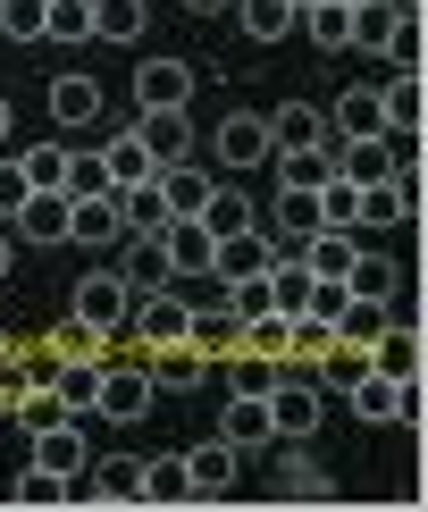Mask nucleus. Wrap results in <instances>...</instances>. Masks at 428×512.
Returning <instances> with one entry per match:
<instances>
[{
    "mask_svg": "<svg viewBox=\"0 0 428 512\" xmlns=\"http://www.w3.org/2000/svg\"><path fill=\"white\" fill-rule=\"evenodd\" d=\"M277 236H261V227H244V236H219V252H210V269L219 277H269V261H277Z\"/></svg>",
    "mask_w": 428,
    "mask_h": 512,
    "instance_id": "obj_11",
    "label": "nucleus"
},
{
    "mask_svg": "<svg viewBox=\"0 0 428 512\" xmlns=\"http://www.w3.org/2000/svg\"><path fill=\"white\" fill-rule=\"evenodd\" d=\"M84 462H93V454H84V429H76V420H51V429H34V471L76 479Z\"/></svg>",
    "mask_w": 428,
    "mask_h": 512,
    "instance_id": "obj_14",
    "label": "nucleus"
},
{
    "mask_svg": "<svg viewBox=\"0 0 428 512\" xmlns=\"http://www.w3.org/2000/svg\"><path fill=\"white\" fill-rule=\"evenodd\" d=\"M370 370L378 378H420V328H395L387 319V336L370 345Z\"/></svg>",
    "mask_w": 428,
    "mask_h": 512,
    "instance_id": "obj_27",
    "label": "nucleus"
},
{
    "mask_svg": "<svg viewBox=\"0 0 428 512\" xmlns=\"http://www.w3.org/2000/svg\"><path fill=\"white\" fill-rule=\"evenodd\" d=\"M126 236V210H118V194H84V202H68V244H84V252H110Z\"/></svg>",
    "mask_w": 428,
    "mask_h": 512,
    "instance_id": "obj_7",
    "label": "nucleus"
},
{
    "mask_svg": "<svg viewBox=\"0 0 428 512\" xmlns=\"http://www.w3.org/2000/svg\"><path fill=\"white\" fill-rule=\"evenodd\" d=\"M420 51H428V34H420V9H403V17H395V34H387V51H378V59H387V68H420Z\"/></svg>",
    "mask_w": 428,
    "mask_h": 512,
    "instance_id": "obj_40",
    "label": "nucleus"
},
{
    "mask_svg": "<svg viewBox=\"0 0 428 512\" xmlns=\"http://www.w3.org/2000/svg\"><path fill=\"white\" fill-rule=\"evenodd\" d=\"M210 185H219V177H210L202 160H168V168H160V194H168V219H194V210L210 202Z\"/></svg>",
    "mask_w": 428,
    "mask_h": 512,
    "instance_id": "obj_16",
    "label": "nucleus"
},
{
    "mask_svg": "<svg viewBox=\"0 0 428 512\" xmlns=\"http://www.w3.org/2000/svg\"><path fill=\"white\" fill-rule=\"evenodd\" d=\"M294 26H303L319 51H345V42H353V9H336V0H311V9L294 17Z\"/></svg>",
    "mask_w": 428,
    "mask_h": 512,
    "instance_id": "obj_34",
    "label": "nucleus"
},
{
    "mask_svg": "<svg viewBox=\"0 0 428 512\" xmlns=\"http://www.w3.org/2000/svg\"><path fill=\"white\" fill-rule=\"evenodd\" d=\"M269 219H277V244H303V236L328 227V219H319V194H303V185H277V210H269Z\"/></svg>",
    "mask_w": 428,
    "mask_h": 512,
    "instance_id": "obj_22",
    "label": "nucleus"
},
{
    "mask_svg": "<svg viewBox=\"0 0 428 512\" xmlns=\"http://www.w3.org/2000/svg\"><path fill=\"white\" fill-rule=\"evenodd\" d=\"M84 194H110V168H101V152L68 143V202H84Z\"/></svg>",
    "mask_w": 428,
    "mask_h": 512,
    "instance_id": "obj_42",
    "label": "nucleus"
},
{
    "mask_svg": "<svg viewBox=\"0 0 428 512\" xmlns=\"http://www.w3.org/2000/svg\"><path fill=\"white\" fill-rule=\"evenodd\" d=\"M152 403H160V387H152V370H143V353L135 361H101V378H93V412L101 420L135 429V420H152Z\"/></svg>",
    "mask_w": 428,
    "mask_h": 512,
    "instance_id": "obj_1",
    "label": "nucleus"
},
{
    "mask_svg": "<svg viewBox=\"0 0 428 512\" xmlns=\"http://www.w3.org/2000/svg\"><path fill=\"white\" fill-rule=\"evenodd\" d=\"M17 420L26 429H51V420H68V403H59V387H26L17 395Z\"/></svg>",
    "mask_w": 428,
    "mask_h": 512,
    "instance_id": "obj_46",
    "label": "nucleus"
},
{
    "mask_svg": "<svg viewBox=\"0 0 428 512\" xmlns=\"http://www.w3.org/2000/svg\"><path fill=\"white\" fill-rule=\"evenodd\" d=\"M93 378H101V361H68V370H59V403H68V412H93Z\"/></svg>",
    "mask_w": 428,
    "mask_h": 512,
    "instance_id": "obj_44",
    "label": "nucleus"
},
{
    "mask_svg": "<svg viewBox=\"0 0 428 512\" xmlns=\"http://www.w3.org/2000/svg\"><path fill=\"white\" fill-rule=\"evenodd\" d=\"M194 219L210 227V236H244V227H261V210H252L244 194H235V185H210V202L194 210Z\"/></svg>",
    "mask_w": 428,
    "mask_h": 512,
    "instance_id": "obj_28",
    "label": "nucleus"
},
{
    "mask_svg": "<svg viewBox=\"0 0 428 512\" xmlns=\"http://www.w3.org/2000/svg\"><path fill=\"white\" fill-rule=\"evenodd\" d=\"M101 168H110V194H126V185H143V177H160V160L143 152L135 135H118V143H101Z\"/></svg>",
    "mask_w": 428,
    "mask_h": 512,
    "instance_id": "obj_31",
    "label": "nucleus"
},
{
    "mask_svg": "<svg viewBox=\"0 0 428 512\" xmlns=\"http://www.w3.org/2000/svg\"><path fill=\"white\" fill-rule=\"evenodd\" d=\"M235 9V26H244L252 42H277V34H294V9L286 0H227Z\"/></svg>",
    "mask_w": 428,
    "mask_h": 512,
    "instance_id": "obj_33",
    "label": "nucleus"
},
{
    "mask_svg": "<svg viewBox=\"0 0 428 512\" xmlns=\"http://www.w3.org/2000/svg\"><path fill=\"white\" fill-rule=\"evenodd\" d=\"M387 303H370V294H345V311H336V345H353V353H370L378 336H387Z\"/></svg>",
    "mask_w": 428,
    "mask_h": 512,
    "instance_id": "obj_18",
    "label": "nucleus"
},
{
    "mask_svg": "<svg viewBox=\"0 0 428 512\" xmlns=\"http://www.w3.org/2000/svg\"><path fill=\"white\" fill-rule=\"evenodd\" d=\"M395 17H403V0H361V9H353V42H361V51H387Z\"/></svg>",
    "mask_w": 428,
    "mask_h": 512,
    "instance_id": "obj_37",
    "label": "nucleus"
},
{
    "mask_svg": "<svg viewBox=\"0 0 428 512\" xmlns=\"http://www.w3.org/2000/svg\"><path fill=\"white\" fill-rule=\"evenodd\" d=\"M185 479H194V504H219L227 487H235V445L210 437L202 454H185Z\"/></svg>",
    "mask_w": 428,
    "mask_h": 512,
    "instance_id": "obj_15",
    "label": "nucleus"
},
{
    "mask_svg": "<svg viewBox=\"0 0 428 512\" xmlns=\"http://www.w3.org/2000/svg\"><path fill=\"white\" fill-rule=\"evenodd\" d=\"M51 345H59V361H101V345H110V336H93L84 319H68V328H59Z\"/></svg>",
    "mask_w": 428,
    "mask_h": 512,
    "instance_id": "obj_47",
    "label": "nucleus"
},
{
    "mask_svg": "<svg viewBox=\"0 0 428 512\" xmlns=\"http://www.w3.org/2000/svg\"><path fill=\"white\" fill-rule=\"evenodd\" d=\"M26 194H34V185H26V168H17V160H0V219H9V210L26 202Z\"/></svg>",
    "mask_w": 428,
    "mask_h": 512,
    "instance_id": "obj_50",
    "label": "nucleus"
},
{
    "mask_svg": "<svg viewBox=\"0 0 428 512\" xmlns=\"http://www.w3.org/2000/svg\"><path fill=\"white\" fill-rule=\"evenodd\" d=\"M9 496L26 504V512H51V504H68V479H59V471H26V479L9 487Z\"/></svg>",
    "mask_w": 428,
    "mask_h": 512,
    "instance_id": "obj_43",
    "label": "nucleus"
},
{
    "mask_svg": "<svg viewBox=\"0 0 428 512\" xmlns=\"http://www.w3.org/2000/svg\"><path fill=\"white\" fill-rule=\"evenodd\" d=\"M9 126H17V118H9V101H0V143H9Z\"/></svg>",
    "mask_w": 428,
    "mask_h": 512,
    "instance_id": "obj_53",
    "label": "nucleus"
},
{
    "mask_svg": "<svg viewBox=\"0 0 428 512\" xmlns=\"http://www.w3.org/2000/svg\"><path fill=\"white\" fill-rule=\"evenodd\" d=\"M319 118H328V135H345V143H361V135H387L378 84H353V93H336V110H319Z\"/></svg>",
    "mask_w": 428,
    "mask_h": 512,
    "instance_id": "obj_12",
    "label": "nucleus"
},
{
    "mask_svg": "<svg viewBox=\"0 0 428 512\" xmlns=\"http://www.w3.org/2000/svg\"><path fill=\"white\" fill-rule=\"evenodd\" d=\"M42 42H93V0H51V34Z\"/></svg>",
    "mask_w": 428,
    "mask_h": 512,
    "instance_id": "obj_41",
    "label": "nucleus"
},
{
    "mask_svg": "<svg viewBox=\"0 0 428 512\" xmlns=\"http://www.w3.org/2000/svg\"><path fill=\"white\" fill-rule=\"evenodd\" d=\"M261 403H269V437H286V445L319 437V420H328V395H319L303 370H286V361H277V387H269Z\"/></svg>",
    "mask_w": 428,
    "mask_h": 512,
    "instance_id": "obj_2",
    "label": "nucleus"
},
{
    "mask_svg": "<svg viewBox=\"0 0 428 512\" xmlns=\"http://www.w3.org/2000/svg\"><path fill=\"white\" fill-rule=\"evenodd\" d=\"M101 118V84L93 76H51V126H93Z\"/></svg>",
    "mask_w": 428,
    "mask_h": 512,
    "instance_id": "obj_21",
    "label": "nucleus"
},
{
    "mask_svg": "<svg viewBox=\"0 0 428 512\" xmlns=\"http://www.w3.org/2000/svg\"><path fill=\"white\" fill-rule=\"evenodd\" d=\"M17 168H26L34 194H42V185H59V194H68V143H34V152H17Z\"/></svg>",
    "mask_w": 428,
    "mask_h": 512,
    "instance_id": "obj_39",
    "label": "nucleus"
},
{
    "mask_svg": "<svg viewBox=\"0 0 428 512\" xmlns=\"http://www.w3.org/2000/svg\"><path fill=\"white\" fill-rule=\"evenodd\" d=\"M269 143H277V152H303V143H328V118H319L311 101H286V110H269Z\"/></svg>",
    "mask_w": 428,
    "mask_h": 512,
    "instance_id": "obj_23",
    "label": "nucleus"
},
{
    "mask_svg": "<svg viewBox=\"0 0 428 512\" xmlns=\"http://www.w3.org/2000/svg\"><path fill=\"white\" fill-rule=\"evenodd\" d=\"M160 244H168V261H177V277H185V269H210V252H219V236H210L202 219H168Z\"/></svg>",
    "mask_w": 428,
    "mask_h": 512,
    "instance_id": "obj_26",
    "label": "nucleus"
},
{
    "mask_svg": "<svg viewBox=\"0 0 428 512\" xmlns=\"http://www.w3.org/2000/svg\"><path fill=\"white\" fill-rule=\"evenodd\" d=\"M219 437L235 445V454L269 445V403H261V395H227V412H219Z\"/></svg>",
    "mask_w": 428,
    "mask_h": 512,
    "instance_id": "obj_19",
    "label": "nucleus"
},
{
    "mask_svg": "<svg viewBox=\"0 0 428 512\" xmlns=\"http://www.w3.org/2000/svg\"><path fill=\"white\" fill-rule=\"evenodd\" d=\"M126 135H135L160 168H168V160H194V110H135Z\"/></svg>",
    "mask_w": 428,
    "mask_h": 512,
    "instance_id": "obj_6",
    "label": "nucleus"
},
{
    "mask_svg": "<svg viewBox=\"0 0 428 512\" xmlns=\"http://www.w3.org/2000/svg\"><path fill=\"white\" fill-rule=\"evenodd\" d=\"M126 336H135L143 353H152V345H185V336H194V311H185V294H177V286L135 294V328H126Z\"/></svg>",
    "mask_w": 428,
    "mask_h": 512,
    "instance_id": "obj_3",
    "label": "nucleus"
},
{
    "mask_svg": "<svg viewBox=\"0 0 428 512\" xmlns=\"http://www.w3.org/2000/svg\"><path fill=\"white\" fill-rule=\"evenodd\" d=\"M0 34L9 42H42L51 34V0H0Z\"/></svg>",
    "mask_w": 428,
    "mask_h": 512,
    "instance_id": "obj_38",
    "label": "nucleus"
},
{
    "mask_svg": "<svg viewBox=\"0 0 428 512\" xmlns=\"http://www.w3.org/2000/svg\"><path fill=\"white\" fill-rule=\"evenodd\" d=\"M126 311H135V294H126V277H76V303H68V319H84L93 336H118L126 328Z\"/></svg>",
    "mask_w": 428,
    "mask_h": 512,
    "instance_id": "obj_4",
    "label": "nucleus"
},
{
    "mask_svg": "<svg viewBox=\"0 0 428 512\" xmlns=\"http://www.w3.org/2000/svg\"><path fill=\"white\" fill-rule=\"evenodd\" d=\"M210 152H219V168H261V160H277V143H269V118H252V110H227V118H219V135H210Z\"/></svg>",
    "mask_w": 428,
    "mask_h": 512,
    "instance_id": "obj_5",
    "label": "nucleus"
},
{
    "mask_svg": "<svg viewBox=\"0 0 428 512\" xmlns=\"http://www.w3.org/2000/svg\"><path fill=\"white\" fill-rule=\"evenodd\" d=\"M294 252H303V269H311V277H345V269H353V252H361V236H353V227H319V236H303Z\"/></svg>",
    "mask_w": 428,
    "mask_h": 512,
    "instance_id": "obj_17",
    "label": "nucleus"
},
{
    "mask_svg": "<svg viewBox=\"0 0 428 512\" xmlns=\"http://www.w3.org/2000/svg\"><path fill=\"white\" fill-rule=\"evenodd\" d=\"M378 110H387V135H420V118H428V84H420V68H395L387 84H378Z\"/></svg>",
    "mask_w": 428,
    "mask_h": 512,
    "instance_id": "obj_10",
    "label": "nucleus"
},
{
    "mask_svg": "<svg viewBox=\"0 0 428 512\" xmlns=\"http://www.w3.org/2000/svg\"><path fill=\"white\" fill-rule=\"evenodd\" d=\"M353 194H361V185L328 177V185H319V219H328V227H353Z\"/></svg>",
    "mask_w": 428,
    "mask_h": 512,
    "instance_id": "obj_48",
    "label": "nucleus"
},
{
    "mask_svg": "<svg viewBox=\"0 0 428 512\" xmlns=\"http://www.w3.org/2000/svg\"><path fill=\"white\" fill-rule=\"evenodd\" d=\"M395 219H412V202H403V185H395V168L378 185H361L353 194V227H395Z\"/></svg>",
    "mask_w": 428,
    "mask_h": 512,
    "instance_id": "obj_25",
    "label": "nucleus"
},
{
    "mask_svg": "<svg viewBox=\"0 0 428 512\" xmlns=\"http://www.w3.org/2000/svg\"><path fill=\"white\" fill-rule=\"evenodd\" d=\"M118 210H126V236H160V227H168V194H160V177L126 185V194H118Z\"/></svg>",
    "mask_w": 428,
    "mask_h": 512,
    "instance_id": "obj_29",
    "label": "nucleus"
},
{
    "mask_svg": "<svg viewBox=\"0 0 428 512\" xmlns=\"http://www.w3.org/2000/svg\"><path fill=\"white\" fill-rule=\"evenodd\" d=\"M9 227L26 244H68V194H59V185H42V194H26L9 210Z\"/></svg>",
    "mask_w": 428,
    "mask_h": 512,
    "instance_id": "obj_9",
    "label": "nucleus"
},
{
    "mask_svg": "<svg viewBox=\"0 0 428 512\" xmlns=\"http://www.w3.org/2000/svg\"><path fill=\"white\" fill-rule=\"evenodd\" d=\"M345 412H353V420H378V429H387V420H395V378H378L370 361H361V370H353V387H345Z\"/></svg>",
    "mask_w": 428,
    "mask_h": 512,
    "instance_id": "obj_24",
    "label": "nucleus"
},
{
    "mask_svg": "<svg viewBox=\"0 0 428 512\" xmlns=\"http://www.w3.org/2000/svg\"><path fill=\"white\" fill-rule=\"evenodd\" d=\"M118 244H126V269H118V277H126V294H160L168 277H177V261H168V244H160V236H118Z\"/></svg>",
    "mask_w": 428,
    "mask_h": 512,
    "instance_id": "obj_13",
    "label": "nucleus"
},
{
    "mask_svg": "<svg viewBox=\"0 0 428 512\" xmlns=\"http://www.w3.org/2000/svg\"><path fill=\"white\" fill-rule=\"evenodd\" d=\"M185 9H194V17H219V9H227V0H185Z\"/></svg>",
    "mask_w": 428,
    "mask_h": 512,
    "instance_id": "obj_51",
    "label": "nucleus"
},
{
    "mask_svg": "<svg viewBox=\"0 0 428 512\" xmlns=\"http://www.w3.org/2000/svg\"><path fill=\"white\" fill-rule=\"evenodd\" d=\"M345 294H370V303H387V294H395V261H387V252H353Z\"/></svg>",
    "mask_w": 428,
    "mask_h": 512,
    "instance_id": "obj_36",
    "label": "nucleus"
},
{
    "mask_svg": "<svg viewBox=\"0 0 428 512\" xmlns=\"http://www.w3.org/2000/svg\"><path fill=\"white\" fill-rule=\"evenodd\" d=\"M328 177H336V135H328V143H303V152H277V185H303V194H319Z\"/></svg>",
    "mask_w": 428,
    "mask_h": 512,
    "instance_id": "obj_20",
    "label": "nucleus"
},
{
    "mask_svg": "<svg viewBox=\"0 0 428 512\" xmlns=\"http://www.w3.org/2000/svg\"><path fill=\"white\" fill-rule=\"evenodd\" d=\"M143 504H194L185 454H152V462H143Z\"/></svg>",
    "mask_w": 428,
    "mask_h": 512,
    "instance_id": "obj_30",
    "label": "nucleus"
},
{
    "mask_svg": "<svg viewBox=\"0 0 428 512\" xmlns=\"http://www.w3.org/2000/svg\"><path fill=\"white\" fill-rule=\"evenodd\" d=\"M235 361V395H269L277 387V361L269 353H227Z\"/></svg>",
    "mask_w": 428,
    "mask_h": 512,
    "instance_id": "obj_45",
    "label": "nucleus"
},
{
    "mask_svg": "<svg viewBox=\"0 0 428 512\" xmlns=\"http://www.w3.org/2000/svg\"><path fill=\"white\" fill-rule=\"evenodd\" d=\"M277 496H286V504H328V471H319L311 454H286V471H277Z\"/></svg>",
    "mask_w": 428,
    "mask_h": 512,
    "instance_id": "obj_35",
    "label": "nucleus"
},
{
    "mask_svg": "<svg viewBox=\"0 0 428 512\" xmlns=\"http://www.w3.org/2000/svg\"><path fill=\"white\" fill-rule=\"evenodd\" d=\"M420 412H428L420 378H395V429H420Z\"/></svg>",
    "mask_w": 428,
    "mask_h": 512,
    "instance_id": "obj_49",
    "label": "nucleus"
},
{
    "mask_svg": "<svg viewBox=\"0 0 428 512\" xmlns=\"http://www.w3.org/2000/svg\"><path fill=\"white\" fill-rule=\"evenodd\" d=\"M194 101V68L185 59H143L135 68V110H185Z\"/></svg>",
    "mask_w": 428,
    "mask_h": 512,
    "instance_id": "obj_8",
    "label": "nucleus"
},
{
    "mask_svg": "<svg viewBox=\"0 0 428 512\" xmlns=\"http://www.w3.org/2000/svg\"><path fill=\"white\" fill-rule=\"evenodd\" d=\"M336 9H361V0H336Z\"/></svg>",
    "mask_w": 428,
    "mask_h": 512,
    "instance_id": "obj_54",
    "label": "nucleus"
},
{
    "mask_svg": "<svg viewBox=\"0 0 428 512\" xmlns=\"http://www.w3.org/2000/svg\"><path fill=\"white\" fill-rule=\"evenodd\" d=\"M143 26H152L143 0H93V42H135Z\"/></svg>",
    "mask_w": 428,
    "mask_h": 512,
    "instance_id": "obj_32",
    "label": "nucleus"
},
{
    "mask_svg": "<svg viewBox=\"0 0 428 512\" xmlns=\"http://www.w3.org/2000/svg\"><path fill=\"white\" fill-rule=\"evenodd\" d=\"M9 269H17V244H9V236H0V277H9Z\"/></svg>",
    "mask_w": 428,
    "mask_h": 512,
    "instance_id": "obj_52",
    "label": "nucleus"
}]
</instances>
